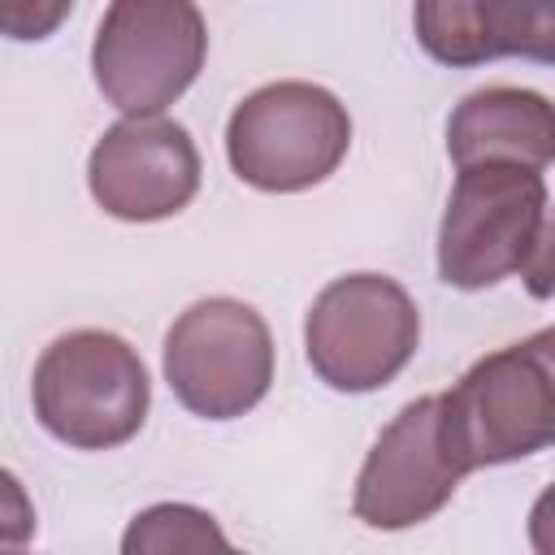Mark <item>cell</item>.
<instances>
[{
    "label": "cell",
    "mask_w": 555,
    "mask_h": 555,
    "mask_svg": "<svg viewBox=\"0 0 555 555\" xmlns=\"http://www.w3.org/2000/svg\"><path fill=\"white\" fill-rule=\"evenodd\" d=\"M438 412L464 477L555 447V325L468 364Z\"/></svg>",
    "instance_id": "cell-1"
},
{
    "label": "cell",
    "mask_w": 555,
    "mask_h": 555,
    "mask_svg": "<svg viewBox=\"0 0 555 555\" xmlns=\"http://www.w3.org/2000/svg\"><path fill=\"white\" fill-rule=\"evenodd\" d=\"M30 408L56 442L74 451H113L147 421V364L121 334L69 330L35 360Z\"/></svg>",
    "instance_id": "cell-2"
},
{
    "label": "cell",
    "mask_w": 555,
    "mask_h": 555,
    "mask_svg": "<svg viewBox=\"0 0 555 555\" xmlns=\"http://www.w3.org/2000/svg\"><path fill=\"white\" fill-rule=\"evenodd\" d=\"M351 147L347 104L317 82H269L243 95L225 121L230 169L269 195L321 186Z\"/></svg>",
    "instance_id": "cell-3"
},
{
    "label": "cell",
    "mask_w": 555,
    "mask_h": 555,
    "mask_svg": "<svg viewBox=\"0 0 555 555\" xmlns=\"http://www.w3.org/2000/svg\"><path fill=\"white\" fill-rule=\"evenodd\" d=\"M421 347L416 299L386 273L334 278L304 317V356L338 395H369L395 382Z\"/></svg>",
    "instance_id": "cell-4"
},
{
    "label": "cell",
    "mask_w": 555,
    "mask_h": 555,
    "mask_svg": "<svg viewBox=\"0 0 555 555\" xmlns=\"http://www.w3.org/2000/svg\"><path fill=\"white\" fill-rule=\"evenodd\" d=\"M208 26L191 0H113L95 26L91 74L126 117H160L204 69Z\"/></svg>",
    "instance_id": "cell-5"
},
{
    "label": "cell",
    "mask_w": 555,
    "mask_h": 555,
    "mask_svg": "<svg viewBox=\"0 0 555 555\" xmlns=\"http://www.w3.org/2000/svg\"><path fill=\"white\" fill-rule=\"evenodd\" d=\"M546 221V182L533 169L486 160L455 173L438 225V278L486 291L520 273Z\"/></svg>",
    "instance_id": "cell-6"
},
{
    "label": "cell",
    "mask_w": 555,
    "mask_h": 555,
    "mask_svg": "<svg viewBox=\"0 0 555 555\" xmlns=\"http://www.w3.org/2000/svg\"><path fill=\"white\" fill-rule=\"evenodd\" d=\"M160 364L173 399L191 416L234 421L273 386V334L251 304L208 295L178 312Z\"/></svg>",
    "instance_id": "cell-7"
},
{
    "label": "cell",
    "mask_w": 555,
    "mask_h": 555,
    "mask_svg": "<svg viewBox=\"0 0 555 555\" xmlns=\"http://www.w3.org/2000/svg\"><path fill=\"white\" fill-rule=\"evenodd\" d=\"M460 481L464 473L442 442L438 395H421L399 408V416L377 434L373 451L364 455L351 490V512L369 529L399 533L438 516Z\"/></svg>",
    "instance_id": "cell-8"
},
{
    "label": "cell",
    "mask_w": 555,
    "mask_h": 555,
    "mask_svg": "<svg viewBox=\"0 0 555 555\" xmlns=\"http://www.w3.org/2000/svg\"><path fill=\"white\" fill-rule=\"evenodd\" d=\"M199 152L173 117H121L108 126L87 160L91 199L117 221L178 217L199 191Z\"/></svg>",
    "instance_id": "cell-9"
},
{
    "label": "cell",
    "mask_w": 555,
    "mask_h": 555,
    "mask_svg": "<svg viewBox=\"0 0 555 555\" xmlns=\"http://www.w3.org/2000/svg\"><path fill=\"white\" fill-rule=\"evenodd\" d=\"M412 26L416 43L451 69L494 56L555 65V0H421Z\"/></svg>",
    "instance_id": "cell-10"
},
{
    "label": "cell",
    "mask_w": 555,
    "mask_h": 555,
    "mask_svg": "<svg viewBox=\"0 0 555 555\" xmlns=\"http://www.w3.org/2000/svg\"><path fill=\"white\" fill-rule=\"evenodd\" d=\"M447 156L455 169L503 160L542 173L555 165V104L529 87L468 91L447 121Z\"/></svg>",
    "instance_id": "cell-11"
},
{
    "label": "cell",
    "mask_w": 555,
    "mask_h": 555,
    "mask_svg": "<svg viewBox=\"0 0 555 555\" xmlns=\"http://www.w3.org/2000/svg\"><path fill=\"white\" fill-rule=\"evenodd\" d=\"M121 555H247L225 542L212 512L195 503H152L121 529Z\"/></svg>",
    "instance_id": "cell-12"
},
{
    "label": "cell",
    "mask_w": 555,
    "mask_h": 555,
    "mask_svg": "<svg viewBox=\"0 0 555 555\" xmlns=\"http://www.w3.org/2000/svg\"><path fill=\"white\" fill-rule=\"evenodd\" d=\"M520 278H525V291L533 299H555V208L546 212L542 234H538V243H533Z\"/></svg>",
    "instance_id": "cell-13"
},
{
    "label": "cell",
    "mask_w": 555,
    "mask_h": 555,
    "mask_svg": "<svg viewBox=\"0 0 555 555\" xmlns=\"http://www.w3.org/2000/svg\"><path fill=\"white\" fill-rule=\"evenodd\" d=\"M529 546L533 555H555V481L529 507Z\"/></svg>",
    "instance_id": "cell-14"
},
{
    "label": "cell",
    "mask_w": 555,
    "mask_h": 555,
    "mask_svg": "<svg viewBox=\"0 0 555 555\" xmlns=\"http://www.w3.org/2000/svg\"><path fill=\"white\" fill-rule=\"evenodd\" d=\"M4 555H22V551H4Z\"/></svg>",
    "instance_id": "cell-15"
}]
</instances>
